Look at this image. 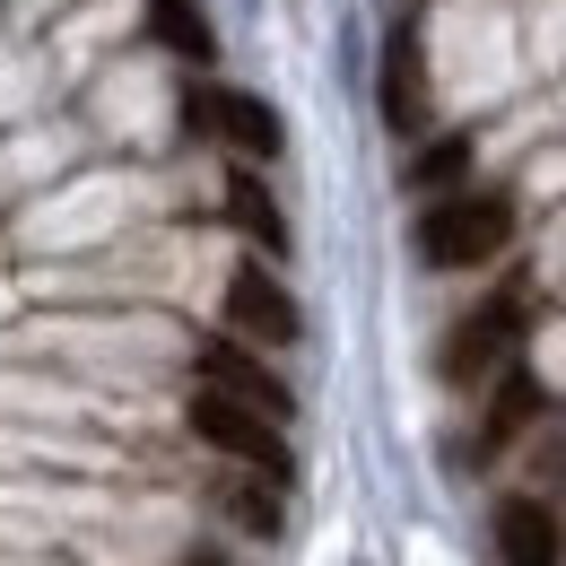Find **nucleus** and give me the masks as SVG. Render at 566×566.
<instances>
[{
    "instance_id": "11",
    "label": "nucleus",
    "mask_w": 566,
    "mask_h": 566,
    "mask_svg": "<svg viewBox=\"0 0 566 566\" xmlns=\"http://www.w3.org/2000/svg\"><path fill=\"white\" fill-rule=\"evenodd\" d=\"M148 35H157L175 62H192V71L218 62V35H210V18H201V0H148Z\"/></svg>"
},
{
    "instance_id": "5",
    "label": "nucleus",
    "mask_w": 566,
    "mask_h": 566,
    "mask_svg": "<svg viewBox=\"0 0 566 566\" xmlns=\"http://www.w3.org/2000/svg\"><path fill=\"white\" fill-rule=\"evenodd\" d=\"M227 332L253 340V349H287L305 332V314H296V296H287V280L271 262H235L227 271Z\"/></svg>"
},
{
    "instance_id": "14",
    "label": "nucleus",
    "mask_w": 566,
    "mask_h": 566,
    "mask_svg": "<svg viewBox=\"0 0 566 566\" xmlns=\"http://www.w3.org/2000/svg\"><path fill=\"white\" fill-rule=\"evenodd\" d=\"M184 566H227V558H184Z\"/></svg>"
},
{
    "instance_id": "8",
    "label": "nucleus",
    "mask_w": 566,
    "mask_h": 566,
    "mask_svg": "<svg viewBox=\"0 0 566 566\" xmlns=\"http://www.w3.org/2000/svg\"><path fill=\"white\" fill-rule=\"evenodd\" d=\"M496 558L505 566H558V514H549V496H505L496 505Z\"/></svg>"
},
{
    "instance_id": "1",
    "label": "nucleus",
    "mask_w": 566,
    "mask_h": 566,
    "mask_svg": "<svg viewBox=\"0 0 566 566\" xmlns=\"http://www.w3.org/2000/svg\"><path fill=\"white\" fill-rule=\"evenodd\" d=\"M514 244V192H471L453 184L444 201H427L419 218V262L427 271H480Z\"/></svg>"
},
{
    "instance_id": "7",
    "label": "nucleus",
    "mask_w": 566,
    "mask_h": 566,
    "mask_svg": "<svg viewBox=\"0 0 566 566\" xmlns=\"http://www.w3.org/2000/svg\"><path fill=\"white\" fill-rule=\"evenodd\" d=\"M384 123H392L401 140L427 132V53H419V27H410V18H401L392 44H384Z\"/></svg>"
},
{
    "instance_id": "3",
    "label": "nucleus",
    "mask_w": 566,
    "mask_h": 566,
    "mask_svg": "<svg viewBox=\"0 0 566 566\" xmlns=\"http://www.w3.org/2000/svg\"><path fill=\"white\" fill-rule=\"evenodd\" d=\"M523 323H532V296H523V280H514V287H496L480 314H462V323L444 332V349H436V375H444V384H480L489 366H505V357H514Z\"/></svg>"
},
{
    "instance_id": "4",
    "label": "nucleus",
    "mask_w": 566,
    "mask_h": 566,
    "mask_svg": "<svg viewBox=\"0 0 566 566\" xmlns=\"http://www.w3.org/2000/svg\"><path fill=\"white\" fill-rule=\"evenodd\" d=\"M184 123H192L201 140H227L244 166H271L287 148L280 114H271L262 96H244V87H192V96H184Z\"/></svg>"
},
{
    "instance_id": "13",
    "label": "nucleus",
    "mask_w": 566,
    "mask_h": 566,
    "mask_svg": "<svg viewBox=\"0 0 566 566\" xmlns=\"http://www.w3.org/2000/svg\"><path fill=\"white\" fill-rule=\"evenodd\" d=\"M227 514H235L244 532L280 541V489H271V480H262V489H227Z\"/></svg>"
},
{
    "instance_id": "9",
    "label": "nucleus",
    "mask_w": 566,
    "mask_h": 566,
    "mask_svg": "<svg viewBox=\"0 0 566 566\" xmlns=\"http://www.w3.org/2000/svg\"><path fill=\"white\" fill-rule=\"evenodd\" d=\"M532 419H541V375L523 357H505L496 366V401H489V419H480V453H505Z\"/></svg>"
},
{
    "instance_id": "12",
    "label": "nucleus",
    "mask_w": 566,
    "mask_h": 566,
    "mask_svg": "<svg viewBox=\"0 0 566 566\" xmlns=\"http://www.w3.org/2000/svg\"><path fill=\"white\" fill-rule=\"evenodd\" d=\"M471 132H444V140H427L410 157V192H453V184H471Z\"/></svg>"
},
{
    "instance_id": "2",
    "label": "nucleus",
    "mask_w": 566,
    "mask_h": 566,
    "mask_svg": "<svg viewBox=\"0 0 566 566\" xmlns=\"http://www.w3.org/2000/svg\"><path fill=\"white\" fill-rule=\"evenodd\" d=\"M184 419H192V436H201V444H218L227 462H244L253 480H271V489H287V480H296V453H287L280 419H262L253 401H235V392H210V384H201Z\"/></svg>"
},
{
    "instance_id": "6",
    "label": "nucleus",
    "mask_w": 566,
    "mask_h": 566,
    "mask_svg": "<svg viewBox=\"0 0 566 566\" xmlns=\"http://www.w3.org/2000/svg\"><path fill=\"white\" fill-rule=\"evenodd\" d=\"M192 366H201V384H210V392H235V401H253L262 419H280V427H287V410H296V392H287L280 375L262 366V349H253V340H201V357H192Z\"/></svg>"
},
{
    "instance_id": "10",
    "label": "nucleus",
    "mask_w": 566,
    "mask_h": 566,
    "mask_svg": "<svg viewBox=\"0 0 566 566\" xmlns=\"http://www.w3.org/2000/svg\"><path fill=\"white\" fill-rule=\"evenodd\" d=\"M227 218H235V235H244V244H262L271 262L287 253V210L271 201V184H262L253 166H235V175H227Z\"/></svg>"
}]
</instances>
